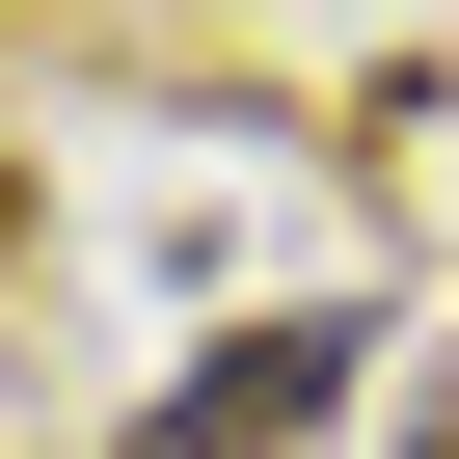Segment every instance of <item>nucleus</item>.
<instances>
[{
    "label": "nucleus",
    "mask_w": 459,
    "mask_h": 459,
    "mask_svg": "<svg viewBox=\"0 0 459 459\" xmlns=\"http://www.w3.org/2000/svg\"><path fill=\"white\" fill-rule=\"evenodd\" d=\"M351 351H378V325H325V298H298V325H244V351H189V378L135 405V459H325Z\"/></svg>",
    "instance_id": "f257e3e1"
}]
</instances>
